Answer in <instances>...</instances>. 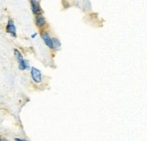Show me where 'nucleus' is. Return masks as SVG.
Returning <instances> with one entry per match:
<instances>
[{
  "instance_id": "1",
  "label": "nucleus",
  "mask_w": 147,
  "mask_h": 141,
  "mask_svg": "<svg viewBox=\"0 0 147 141\" xmlns=\"http://www.w3.org/2000/svg\"><path fill=\"white\" fill-rule=\"evenodd\" d=\"M29 70H30V76H31L32 81L35 84H36V85L42 84L43 83V74H42V72L36 66H31Z\"/></svg>"
},
{
  "instance_id": "2",
  "label": "nucleus",
  "mask_w": 147,
  "mask_h": 141,
  "mask_svg": "<svg viewBox=\"0 0 147 141\" xmlns=\"http://www.w3.org/2000/svg\"><path fill=\"white\" fill-rule=\"evenodd\" d=\"M35 24H36V26L38 28L39 30L47 29L48 24H47V21L46 19V16L43 15V13L35 15Z\"/></svg>"
},
{
  "instance_id": "3",
  "label": "nucleus",
  "mask_w": 147,
  "mask_h": 141,
  "mask_svg": "<svg viewBox=\"0 0 147 141\" xmlns=\"http://www.w3.org/2000/svg\"><path fill=\"white\" fill-rule=\"evenodd\" d=\"M40 36L43 42L45 43V45L51 50H53V42H52V37L49 34L47 29H43L40 30Z\"/></svg>"
},
{
  "instance_id": "4",
  "label": "nucleus",
  "mask_w": 147,
  "mask_h": 141,
  "mask_svg": "<svg viewBox=\"0 0 147 141\" xmlns=\"http://www.w3.org/2000/svg\"><path fill=\"white\" fill-rule=\"evenodd\" d=\"M14 54H15V56H16V61H18V68H19L21 71L26 70V59L24 58L23 54L21 53L20 50H18V48H15V49H14Z\"/></svg>"
},
{
  "instance_id": "5",
  "label": "nucleus",
  "mask_w": 147,
  "mask_h": 141,
  "mask_svg": "<svg viewBox=\"0 0 147 141\" xmlns=\"http://www.w3.org/2000/svg\"><path fill=\"white\" fill-rule=\"evenodd\" d=\"M5 32L9 34V35L14 38L18 37V34H16V26L15 25V22L13 19L9 18L7 20V26H5Z\"/></svg>"
},
{
  "instance_id": "6",
  "label": "nucleus",
  "mask_w": 147,
  "mask_h": 141,
  "mask_svg": "<svg viewBox=\"0 0 147 141\" xmlns=\"http://www.w3.org/2000/svg\"><path fill=\"white\" fill-rule=\"evenodd\" d=\"M29 4H30L32 13L34 15L43 13V9L41 7L40 3H39V0H29Z\"/></svg>"
},
{
  "instance_id": "7",
  "label": "nucleus",
  "mask_w": 147,
  "mask_h": 141,
  "mask_svg": "<svg viewBox=\"0 0 147 141\" xmlns=\"http://www.w3.org/2000/svg\"><path fill=\"white\" fill-rule=\"evenodd\" d=\"M52 42H53V50L55 51H57V50H60L61 47H62V44L60 39L57 37H52Z\"/></svg>"
},
{
  "instance_id": "8",
  "label": "nucleus",
  "mask_w": 147,
  "mask_h": 141,
  "mask_svg": "<svg viewBox=\"0 0 147 141\" xmlns=\"http://www.w3.org/2000/svg\"><path fill=\"white\" fill-rule=\"evenodd\" d=\"M36 36H37V33H34V34H32V35H31V38L35 39L36 37Z\"/></svg>"
},
{
  "instance_id": "9",
  "label": "nucleus",
  "mask_w": 147,
  "mask_h": 141,
  "mask_svg": "<svg viewBox=\"0 0 147 141\" xmlns=\"http://www.w3.org/2000/svg\"><path fill=\"white\" fill-rule=\"evenodd\" d=\"M15 139H16V140H20V141H21V140H23V138H16Z\"/></svg>"
}]
</instances>
